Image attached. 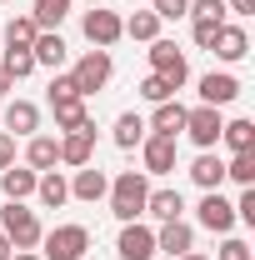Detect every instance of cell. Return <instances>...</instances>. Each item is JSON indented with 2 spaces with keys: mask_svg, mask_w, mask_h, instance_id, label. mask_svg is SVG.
<instances>
[{
  "mask_svg": "<svg viewBox=\"0 0 255 260\" xmlns=\"http://www.w3.org/2000/svg\"><path fill=\"white\" fill-rule=\"evenodd\" d=\"M110 215L115 220H135V215H145V195H150V185H145V170H120L115 180H110Z\"/></svg>",
  "mask_w": 255,
  "mask_h": 260,
  "instance_id": "6da1fadb",
  "label": "cell"
},
{
  "mask_svg": "<svg viewBox=\"0 0 255 260\" xmlns=\"http://www.w3.org/2000/svg\"><path fill=\"white\" fill-rule=\"evenodd\" d=\"M0 235H5L15 250H35L45 230H40V220H35V210H25L20 200H10V205L0 210Z\"/></svg>",
  "mask_w": 255,
  "mask_h": 260,
  "instance_id": "7a4b0ae2",
  "label": "cell"
},
{
  "mask_svg": "<svg viewBox=\"0 0 255 260\" xmlns=\"http://www.w3.org/2000/svg\"><path fill=\"white\" fill-rule=\"evenodd\" d=\"M40 260H85L90 250V230L85 225H55L50 235H40Z\"/></svg>",
  "mask_w": 255,
  "mask_h": 260,
  "instance_id": "3957f363",
  "label": "cell"
},
{
  "mask_svg": "<svg viewBox=\"0 0 255 260\" xmlns=\"http://www.w3.org/2000/svg\"><path fill=\"white\" fill-rule=\"evenodd\" d=\"M115 75V60H110V50H85L80 60H75V70H70V80H75V90L80 95H95V90H105V80Z\"/></svg>",
  "mask_w": 255,
  "mask_h": 260,
  "instance_id": "277c9868",
  "label": "cell"
},
{
  "mask_svg": "<svg viewBox=\"0 0 255 260\" xmlns=\"http://www.w3.org/2000/svg\"><path fill=\"white\" fill-rule=\"evenodd\" d=\"M150 75L170 80L175 90L190 80V65H185V55H180V45H175V40H150Z\"/></svg>",
  "mask_w": 255,
  "mask_h": 260,
  "instance_id": "5b68a950",
  "label": "cell"
},
{
  "mask_svg": "<svg viewBox=\"0 0 255 260\" xmlns=\"http://www.w3.org/2000/svg\"><path fill=\"white\" fill-rule=\"evenodd\" d=\"M220 110L215 105H195V110H185V135H190L200 150H215L220 145Z\"/></svg>",
  "mask_w": 255,
  "mask_h": 260,
  "instance_id": "8992f818",
  "label": "cell"
},
{
  "mask_svg": "<svg viewBox=\"0 0 255 260\" xmlns=\"http://www.w3.org/2000/svg\"><path fill=\"white\" fill-rule=\"evenodd\" d=\"M195 220H200L205 230H215V235H230V225H235V205H230L220 190H205L200 205H195Z\"/></svg>",
  "mask_w": 255,
  "mask_h": 260,
  "instance_id": "52a82bcc",
  "label": "cell"
},
{
  "mask_svg": "<svg viewBox=\"0 0 255 260\" xmlns=\"http://www.w3.org/2000/svg\"><path fill=\"white\" fill-rule=\"evenodd\" d=\"M120 35H125V25H120L115 10H100V5H95V10H85V40H90L95 50H110Z\"/></svg>",
  "mask_w": 255,
  "mask_h": 260,
  "instance_id": "ba28073f",
  "label": "cell"
},
{
  "mask_svg": "<svg viewBox=\"0 0 255 260\" xmlns=\"http://www.w3.org/2000/svg\"><path fill=\"white\" fill-rule=\"evenodd\" d=\"M90 150H95V120H85L80 130H65V140H60V165L80 170V165H90Z\"/></svg>",
  "mask_w": 255,
  "mask_h": 260,
  "instance_id": "9c48e42d",
  "label": "cell"
},
{
  "mask_svg": "<svg viewBox=\"0 0 255 260\" xmlns=\"http://www.w3.org/2000/svg\"><path fill=\"white\" fill-rule=\"evenodd\" d=\"M115 250H120V260H155V230L125 220L120 240H115Z\"/></svg>",
  "mask_w": 255,
  "mask_h": 260,
  "instance_id": "30bf717a",
  "label": "cell"
},
{
  "mask_svg": "<svg viewBox=\"0 0 255 260\" xmlns=\"http://www.w3.org/2000/svg\"><path fill=\"white\" fill-rule=\"evenodd\" d=\"M140 155H145V175H165V170H175V140L170 135H145Z\"/></svg>",
  "mask_w": 255,
  "mask_h": 260,
  "instance_id": "8fae6325",
  "label": "cell"
},
{
  "mask_svg": "<svg viewBox=\"0 0 255 260\" xmlns=\"http://www.w3.org/2000/svg\"><path fill=\"white\" fill-rule=\"evenodd\" d=\"M155 250H165V255H185V250H195V230L185 225V220H160L155 230Z\"/></svg>",
  "mask_w": 255,
  "mask_h": 260,
  "instance_id": "7c38bea8",
  "label": "cell"
},
{
  "mask_svg": "<svg viewBox=\"0 0 255 260\" xmlns=\"http://www.w3.org/2000/svg\"><path fill=\"white\" fill-rule=\"evenodd\" d=\"M235 95H240V80H235L230 70H220V75L210 70V75L200 80V105H215V110H220V105H230Z\"/></svg>",
  "mask_w": 255,
  "mask_h": 260,
  "instance_id": "4fadbf2b",
  "label": "cell"
},
{
  "mask_svg": "<svg viewBox=\"0 0 255 260\" xmlns=\"http://www.w3.org/2000/svg\"><path fill=\"white\" fill-rule=\"evenodd\" d=\"M210 55H220L225 65L245 60V55H250V35L240 30V25H220V35H215V45H210Z\"/></svg>",
  "mask_w": 255,
  "mask_h": 260,
  "instance_id": "5bb4252c",
  "label": "cell"
},
{
  "mask_svg": "<svg viewBox=\"0 0 255 260\" xmlns=\"http://www.w3.org/2000/svg\"><path fill=\"white\" fill-rule=\"evenodd\" d=\"M105 190H110V180H105V170H95V165H80V170H75V180H70V195H75V200H85V205H95Z\"/></svg>",
  "mask_w": 255,
  "mask_h": 260,
  "instance_id": "9a60e30c",
  "label": "cell"
},
{
  "mask_svg": "<svg viewBox=\"0 0 255 260\" xmlns=\"http://www.w3.org/2000/svg\"><path fill=\"white\" fill-rule=\"evenodd\" d=\"M30 55H35V65H50V70H60L65 55H70V45L60 40V30H40V35H35V45H30Z\"/></svg>",
  "mask_w": 255,
  "mask_h": 260,
  "instance_id": "2e32d148",
  "label": "cell"
},
{
  "mask_svg": "<svg viewBox=\"0 0 255 260\" xmlns=\"http://www.w3.org/2000/svg\"><path fill=\"white\" fill-rule=\"evenodd\" d=\"M35 180H40V170H30V165L0 170V190H5V200H25V195H35Z\"/></svg>",
  "mask_w": 255,
  "mask_h": 260,
  "instance_id": "e0dca14e",
  "label": "cell"
},
{
  "mask_svg": "<svg viewBox=\"0 0 255 260\" xmlns=\"http://www.w3.org/2000/svg\"><path fill=\"white\" fill-rule=\"evenodd\" d=\"M40 130V110L30 100H10L5 105V135H35Z\"/></svg>",
  "mask_w": 255,
  "mask_h": 260,
  "instance_id": "ac0fdd59",
  "label": "cell"
},
{
  "mask_svg": "<svg viewBox=\"0 0 255 260\" xmlns=\"http://www.w3.org/2000/svg\"><path fill=\"white\" fill-rule=\"evenodd\" d=\"M145 130H155V135H170V140H175V135L185 130V105H180V100H160Z\"/></svg>",
  "mask_w": 255,
  "mask_h": 260,
  "instance_id": "d6986e66",
  "label": "cell"
},
{
  "mask_svg": "<svg viewBox=\"0 0 255 260\" xmlns=\"http://www.w3.org/2000/svg\"><path fill=\"white\" fill-rule=\"evenodd\" d=\"M35 195H40V205H45V210H60L65 200H70V180H65L60 170H45V175L35 180Z\"/></svg>",
  "mask_w": 255,
  "mask_h": 260,
  "instance_id": "ffe728a7",
  "label": "cell"
},
{
  "mask_svg": "<svg viewBox=\"0 0 255 260\" xmlns=\"http://www.w3.org/2000/svg\"><path fill=\"white\" fill-rule=\"evenodd\" d=\"M25 165H30V170H55V165H60V140H50V135H30V145H25Z\"/></svg>",
  "mask_w": 255,
  "mask_h": 260,
  "instance_id": "44dd1931",
  "label": "cell"
},
{
  "mask_svg": "<svg viewBox=\"0 0 255 260\" xmlns=\"http://www.w3.org/2000/svg\"><path fill=\"white\" fill-rule=\"evenodd\" d=\"M180 210H185L180 190H150L145 195V215H155V220H180Z\"/></svg>",
  "mask_w": 255,
  "mask_h": 260,
  "instance_id": "7402d4cb",
  "label": "cell"
},
{
  "mask_svg": "<svg viewBox=\"0 0 255 260\" xmlns=\"http://www.w3.org/2000/svg\"><path fill=\"white\" fill-rule=\"evenodd\" d=\"M190 180L200 185V190H220V180H225V160L205 150V155H200V160L190 165Z\"/></svg>",
  "mask_w": 255,
  "mask_h": 260,
  "instance_id": "603a6c76",
  "label": "cell"
},
{
  "mask_svg": "<svg viewBox=\"0 0 255 260\" xmlns=\"http://www.w3.org/2000/svg\"><path fill=\"white\" fill-rule=\"evenodd\" d=\"M50 110H55V130H80L90 120L85 100H50Z\"/></svg>",
  "mask_w": 255,
  "mask_h": 260,
  "instance_id": "cb8c5ba5",
  "label": "cell"
},
{
  "mask_svg": "<svg viewBox=\"0 0 255 260\" xmlns=\"http://www.w3.org/2000/svg\"><path fill=\"white\" fill-rule=\"evenodd\" d=\"M120 25H125L130 40H145V45H150V40H160V15H155V10H135L130 20H120Z\"/></svg>",
  "mask_w": 255,
  "mask_h": 260,
  "instance_id": "d4e9b609",
  "label": "cell"
},
{
  "mask_svg": "<svg viewBox=\"0 0 255 260\" xmlns=\"http://www.w3.org/2000/svg\"><path fill=\"white\" fill-rule=\"evenodd\" d=\"M70 15V0H35V30H60V20Z\"/></svg>",
  "mask_w": 255,
  "mask_h": 260,
  "instance_id": "484cf974",
  "label": "cell"
},
{
  "mask_svg": "<svg viewBox=\"0 0 255 260\" xmlns=\"http://www.w3.org/2000/svg\"><path fill=\"white\" fill-rule=\"evenodd\" d=\"M220 140L235 150V155H240V150H255V120H225Z\"/></svg>",
  "mask_w": 255,
  "mask_h": 260,
  "instance_id": "4316f807",
  "label": "cell"
},
{
  "mask_svg": "<svg viewBox=\"0 0 255 260\" xmlns=\"http://www.w3.org/2000/svg\"><path fill=\"white\" fill-rule=\"evenodd\" d=\"M35 20L30 15H15V20H10V25H5V50H30L35 45Z\"/></svg>",
  "mask_w": 255,
  "mask_h": 260,
  "instance_id": "83f0119b",
  "label": "cell"
},
{
  "mask_svg": "<svg viewBox=\"0 0 255 260\" xmlns=\"http://www.w3.org/2000/svg\"><path fill=\"white\" fill-rule=\"evenodd\" d=\"M140 140H145V120H140L135 110H125V115L115 120V145H120V150H135Z\"/></svg>",
  "mask_w": 255,
  "mask_h": 260,
  "instance_id": "f1b7e54d",
  "label": "cell"
},
{
  "mask_svg": "<svg viewBox=\"0 0 255 260\" xmlns=\"http://www.w3.org/2000/svg\"><path fill=\"white\" fill-rule=\"evenodd\" d=\"M225 175H230V180H240V185H255V150H240L235 160L225 165Z\"/></svg>",
  "mask_w": 255,
  "mask_h": 260,
  "instance_id": "f546056e",
  "label": "cell"
},
{
  "mask_svg": "<svg viewBox=\"0 0 255 260\" xmlns=\"http://www.w3.org/2000/svg\"><path fill=\"white\" fill-rule=\"evenodd\" d=\"M0 65L10 70V80H25V75L35 70V55H30V50H5V60H0Z\"/></svg>",
  "mask_w": 255,
  "mask_h": 260,
  "instance_id": "4dcf8cb0",
  "label": "cell"
},
{
  "mask_svg": "<svg viewBox=\"0 0 255 260\" xmlns=\"http://www.w3.org/2000/svg\"><path fill=\"white\" fill-rule=\"evenodd\" d=\"M140 95L150 100V105H160V100H175V85L160 80V75H145V80H140Z\"/></svg>",
  "mask_w": 255,
  "mask_h": 260,
  "instance_id": "1f68e13d",
  "label": "cell"
},
{
  "mask_svg": "<svg viewBox=\"0 0 255 260\" xmlns=\"http://www.w3.org/2000/svg\"><path fill=\"white\" fill-rule=\"evenodd\" d=\"M190 15L195 20H220L225 25V0H190Z\"/></svg>",
  "mask_w": 255,
  "mask_h": 260,
  "instance_id": "d6a6232c",
  "label": "cell"
},
{
  "mask_svg": "<svg viewBox=\"0 0 255 260\" xmlns=\"http://www.w3.org/2000/svg\"><path fill=\"white\" fill-rule=\"evenodd\" d=\"M150 10L160 20H180V15H190V0H150Z\"/></svg>",
  "mask_w": 255,
  "mask_h": 260,
  "instance_id": "836d02e7",
  "label": "cell"
},
{
  "mask_svg": "<svg viewBox=\"0 0 255 260\" xmlns=\"http://www.w3.org/2000/svg\"><path fill=\"white\" fill-rule=\"evenodd\" d=\"M235 220L255 225V185H245V190H240V200H235Z\"/></svg>",
  "mask_w": 255,
  "mask_h": 260,
  "instance_id": "e575fe53",
  "label": "cell"
},
{
  "mask_svg": "<svg viewBox=\"0 0 255 260\" xmlns=\"http://www.w3.org/2000/svg\"><path fill=\"white\" fill-rule=\"evenodd\" d=\"M50 100H85V95L75 90V80H70V75H55V80H50Z\"/></svg>",
  "mask_w": 255,
  "mask_h": 260,
  "instance_id": "d590c367",
  "label": "cell"
},
{
  "mask_svg": "<svg viewBox=\"0 0 255 260\" xmlns=\"http://www.w3.org/2000/svg\"><path fill=\"white\" fill-rule=\"evenodd\" d=\"M215 35H220V20H195V45H200V50H210Z\"/></svg>",
  "mask_w": 255,
  "mask_h": 260,
  "instance_id": "8d00e7d4",
  "label": "cell"
},
{
  "mask_svg": "<svg viewBox=\"0 0 255 260\" xmlns=\"http://www.w3.org/2000/svg\"><path fill=\"white\" fill-rule=\"evenodd\" d=\"M215 260H250V245L235 240V235H225V245H220V255H215Z\"/></svg>",
  "mask_w": 255,
  "mask_h": 260,
  "instance_id": "74e56055",
  "label": "cell"
},
{
  "mask_svg": "<svg viewBox=\"0 0 255 260\" xmlns=\"http://www.w3.org/2000/svg\"><path fill=\"white\" fill-rule=\"evenodd\" d=\"M10 165H15V135L0 130V170H10Z\"/></svg>",
  "mask_w": 255,
  "mask_h": 260,
  "instance_id": "f35d334b",
  "label": "cell"
},
{
  "mask_svg": "<svg viewBox=\"0 0 255 260\" xmlns=\"http://www.w3.org/2000/svg\"><path fill=\"white\" fill-rule=\"evenodd\" d=\"M255 0H225V15H250Z\"/></svg>",
  "mask_w": 255,
  "mask_h": 260,
  "instance_id": "ab89813d",
  "label": "cell"
},
{
  "mask_svg": "<svg viewBox=\"0 0 255 260\" xmlns=\"http://www.w3.org/2000/svg\"><path fill=\"white\" fill-rule=\"evenodd\" d=\"M10 85H15V80H10V70L0 65V95H10Z\"/></svg>",
  "mask_w": 255,
  "mask_h": 260,
  "instance_id": "60d3db41",
  "label": "cell"
},
{
  "mask_svg": "<svg viewBox=\"0 0 255 260\" xmlns=\"http://www.w3.org/2000/svg\"><path fill=\"white\" fill-rule=\"evenodd\" d=\"M10 255H15V245H10V240L0 235V260H10Z\"/></svg>",
  "mask_w": 255,
  "mask_h": 260,
  "instance_id": "b9f144b4",
  "label": "cell"
},
{
  "mask_svg": "<svg viewBox=\"0 0 255 260\" xmlns=\"http://www.w3.org/2000/svg\"><path fill=\"white\" fill-rule=\"evenodd\" d=\"M10 260H40V250H15Z\"/></svg>",
  "mask_w": 255,
  "mask_h": 260,
  "instance_id": "7bdbcfd3",
  "label": "cell"
},
{
  "mask_svg": "<svg viewBox=\"0 0 255 260\" xmlns=\"http://www.w3.org/2000/svg\"><path fill=\"white\" fill-rule=\"evenodd\" d=\"M180 260H210V255H200V250H185V255H180Z\"/></svg>",
  "mask_w": 255,
  "mask_h": 260,
  "instance_id": "ee69618b",
  "label": "cell"
},
{
  "mask_svg": "<svg viewBox=\"0 0 255 260\" xmlns=\"http://www.w3.org/2000/svg\"><path fill=\"white\" fill-rule=\"evenodd\" d=\"M85 5H100V0H85Z\"/></svg>",
  "mask_w": 255,
  "mask_h": 260,
  "instance_id": "f6af8a7d",
  "label": "cell"
},
{
  "mask_svg": "<svg viewBox=\"0 0 255 260\" xmlns=\"http://www.w3.org/2000/svg\"><path fill=\"white\" fill-rule=\"evenodd\" d=\"M0 5H5V0H0Z\"/></svg>",
  "mask_w": 255,
  "mask_h": 260,
  "instance_id": "bcb514c9",
  "label": "cell"
}]
</instances>
